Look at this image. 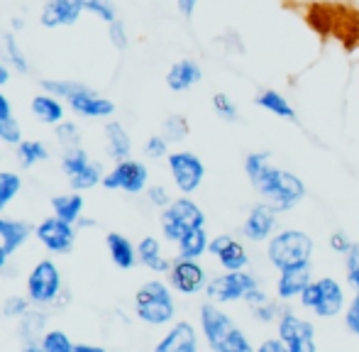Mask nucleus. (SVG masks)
Listing matches in <instances>:
<instances>
[{
	"mask_svg": "<svg viewBox=\"0 0 359 352\" xmlns=\"http://www.w3.org/2000/svg\"><path fill=\"white\" fill-rule=\"evenodd\" d=\"M252 189L266 201V203L274 205L279 213L293 210L296 205L303 203V198L308 196V189L303 184V179H298L288 169H279L274 164H266L262 172H257L250 179Z\"/></svg>",
	"mask_w": 359,
	"mask_h": 352,
	"instance_id": "obj_1",
	"label": "nucleus"
},
{
	"mask_svg": "<svg viewBox=\"0 0 359 352\" xmlns=\"http://www.w3.org/2000/svg\"><path fill=\"white\" fill-rule=\"evenodd\" d=\"M313 250L316 245L306 230L279 228L266 243V259L276 271L291 269V266H311Z\"/></svg>",
	"mask_w": 359,
	"mask_h": 352,
	"instance_id": "obj_2",
	"label": "nucleus"
},
{
	"mask_svg": "<svg viewBox=\"0 0 359 352\" xmlns=\"http://www.w3.org/2000/svg\"><path fill=\"white\" fill-rule=\"evenodd\" d=\"M301 306L306 311H311L316 318H337L345 313L347 306V294L345 286L332 276H313V281L306 286V291L301 294Z\"/></svg>",
	"mask_w": 359,
	"mask_h": 352,
	"instance_id": "obj_3",
	"label": "nucleus"
},
{
	"mask_svg": "<svg viewBox=\"0 0 359 352\" xmlns=\"http://www.w3.org/2000/svg\"><path fill=\"white\" fill-rule=\"evenodd\" d=\"M135 306H137V318L149 325H166L176 316L171 291L161 281H147L135 296Z\"/></svg>",
	"mask_w": 359,
	"mask_h": 352,
	"instance_id": "obj_4",
	"label": "nucleus"
},
{
	"mask_svg": "<svg viewBox=\"0 0 359 352\" xmlns=\"http://www.w3.org/2000/svg\"><path fill=\"white\" fill-rule=\"evenodd\" d=\"M205 225V213L191 198H176L161 208V233L169 243H179L189 230Z\"/></svg>",
	"mask_w": 359,
	"mask_h": 352,
	"instance_id": "obj_5",
	"label": "nucleus"
},
{
	"mask_svg": "<svg viewBox=\"0 0 359 352\" xmlns=\"http://www.w3.org/2000/svg\"><path fill=\"white\" fill-rule=\"evenodd\" d=\"M259 286V279L257 274L247 269L240 271H225V274H217L213 279H208V286H205V296L208 301H215V304L225 306V304H245L247 294L252 289Z\"/></svg>",
	"mask_w": 359,
	"mask_h": 352,
	"instance_id": "obj_6",
	"label": "nucleus"
},
{
	"mask_svg": "<svg viewBox=\"0 0 359 352\" xmlns=\"http://www.w3.org/2000/svg\"><path fill=\"white\" fill-rule=\"evenodd\" d=\"M279 325V338L286 343L288 352H316V325L308 318L298 316L293 309H284L276 320Z\"/></svg>",
	"mask_w": 359,
	"mask_h": 352,
	"instance_id": "obj_7",
	"label": "nucleus"
},
{
	"mask_svg": "<svg viewBox=\"0 0 359 352\" xmlns=\"http://www.w3.org/2000/svg\"><path fill=\"white\" fill-rule=\"evenodd\" d=\"M276 230H279V210L262 198L259 203L252 205L250 213H247L245 223H242V238H245L247 243L266 245Z\"/></svg>",
	"mask_w": 359,
	"mask_h": 352,
	"instance_id": "obj_8",
	"label": "nucleus"
},
{
	"mask_svg": "<svg viewBox=\"0 0 359 352\" xmlns=\"http://www.w3.org/2000/svg\"><path fill=\"white\" fill-rule=\"evenodd\" d=\"M171 169V176H174V184L181 194H194L205 179V164L201 162L198 154L194 152H171L166 157Z\"/></svg>",
	"mask_w": 359,
	"mask_h": 352,
	"instance_id": "obj_9",
	"label": "nucleus"
},
{
	"mask_svg": "<svg viewBox=\"0 0 359 352\" xmlns=\"http://www.w3.org/2000/svg\"><path fill=\"white\" fill-rule=\"evenodd\" d=\"M166 274H169L171 286L184 296L201 294V291H205V286H208V274H205V269L201 266L198 259L176 257Z\"/></svg>",
	"mask_w": 359,
	"mask_h": 352,
	"instance_id": "obj_10",
	"label": "nucleus"
},
{
	"mask_svg": "<svg viewBox=\"0 0 359 352\" xmlns=\"http://www.w3.org/2000/svg\"><path fill=\"white\" fill-rule=\"evenodd\" d=\"M235 328V320L220 309V304L208 301V304L201 306V333H203L205 343L213 352H220L225 338Z\"/></svg>",
	"mask_w": 359,
	"mask_h": 352,
	"instance_id": "obj_11",
	"label": "nucleus"
},
{
	"mask_svg": "<svg viewBox=\"0 0 359 352\" xmlns=\"http://www.w3.org/2000/svg\"><path fill=\"white\" fill-rule=\"evenodd\" d=\"M208 252L220 262L225 271H240L250 266V252H247L245 243L235 240L232 235H215V238H210Z\"/></svg>",
	"mask_w": 359,
	"mask_h": 352,
	"instance_id": "obj_12",
	"label": "nucleus"
},
{
	"mask_svg": "<svg viewBox=\"0 0 359 352\" xmlns=\"http://www.w3.org/2000/svg\"><path fill=\"white\" fill-rule=\"evenodd\" d=\"M147 167L135 159H123L108 176H103L105 189H123L128 194H140L147 186Z\"/></svg>",
	"mask_w": 359,
	"mask_h": 352,
	"instance_id": "obj_13",
	"label": "nucleus"
},
{
	"mask_svg": "<svg viewBox=\"0 0 359 352\" xmlns=\"http://www.w3.org/2000/svg\"><path fill=\"white\" fill-rule=\"evenodd\" d=\"M59 269L52 262H39L32 269L27 279V291L32 296V301H39V304H47V301H54L59 294Z\"/></svg>",
	"mask_w": 359,
	"mask_h": 352,
	"instance_id": "obj_14",
	"label": "nucleus"
},
{
	"mask_svg": "<svg viewBox=\"0 0 359 352\" xmlns=\"http://www.w3.org/2000/svg\"><path fill=\"white\" fill-rule=\"evenodd\" d=\"M313 281L311 266H291V269H281L279 279H276V299L281 304H291V301L301 299L306 286Z\"/></svg>",
	"mask_w": 359,
	"mask_h": 352,
	"instance_id": "obj_15",
	"label": "nucleus"
},
{
	"mask_svg": "<svg viewBox=\"0 0 359 352\" xmlns=\"http://www.w3.org/2000/svg\"><path fill=\"white\" fill-rule=\"evenodd\" d=\"M37 238L42 240V245L52 252H67L74 245V230L72 223L62 218H49L37 228Z\"/></svg>",
	"mask_w": 359,
	"mask_h": 352,
	"instance_id": "obj_16",
	"label": "nucleus"
},
{
	"mask_svg": "<svg viewBox=\"0 0 359 352\" xmlns=\"http://www.w3.org/2000/svg\"><path fill=\"white\" fill-rule=\"evenodd\" d=\"M198 350V333H196L194 323L189 320H179L171 325V330L159 340L156 352H196Z\"/></svg>",
	"mask_w": 359,
	"mask_h": 352,
	"instance_id": "obj_17",
	"label": "nucleus"
},
{
	"mask_svg": "<svg viewBox=\"0 0 359 352\" xmlns=\"http://www.w3.org/2000/svg\"><path fill=\"white\" fill-rule=\"evenodd\" d=\"M255 105H259L262 110L271 113L274 118H281L286 123H298V113L296 108L291 105V100L286 98L281 90L276 88H264L255 95Z\"/></svg>",
	"mask_w": 359,
	"mask_h": 352,
	"instance_id": "obj_18",
	"label": "nucleus"
},
{
	"mask_svg": "<svg viewBox=\"0 0 359 352\" xmlns=\"http://www.w3.org/2000/svg\"><path fill=\"white\" fill-rule=\"evenodd\" d=\"M201 79H203V69H201L194 59H181V62H176L174 67L169 69V74H166V86L171 90H176V93H184V90L194 88Z\"/></svg>",
	"mask_w": 359,
	"mask_h": 352,
	"instance_id": "obj_19",
	"label": "nucleus"
},
{
	"mask_svg": "<svg viewBox=\"0 0 359 352\" xmlns=\"http://www.w3.org/2000/svg\"><path fill=\"white\" fill-rule=\"evenodd\" d=\"M72 108L81 115H88V118H105V115H113L115 105L108 98H100L93 90H83V93H76L74 98H69Z\"/></svg>",
	"mask_w": 359,
	"mask_h": 352,
	"instance_id": "obj_20",
	"label": "nucleus"
},
{
	"mask_svg": "<svg viewBox=\"0 0 359 352\" xmlns=\"http://www.w3.org/2000/svg\"><path fill=\"white\" fill-rule=\"evenodd\" d=\"M176 245H179V257L201 259L205 252H208V245H210V238H208V233H205V225L189 230Z\"/></svg>",
	"mask_w": 359,
	"mask_h": 352,
	"instance_id": "obj_21",
	"label": "nucleus"
},
{
	"mask_svg": "<svg viewBox=\"0 0 359 352\" xmlns=\"http://www.w3.org/2000/svg\"><path fill=\"white\" fill-rule=\"evenodd\" d=\"M108 250H110V257L113 262L120 266V269H133L137 264V250L133 248L125 235H118V233H110L108 235Z\"/></svg>",
	"mask_w": 359,
	"mask_h": 352,
	"instance_id": "obj_22",
	"label": "nucleus"
},
{
	"mask_svg": "<svg viewBox=\"0 0 359 352\" xmlns=\"http://www.w3.org/2000/svg\"><path fill=\"white\" fill-rule=\"evenodd\" d=\"M137 257L144 266H149L151 271H169L171 262L161 255V245L156 238H144L137 245Z\"/></svg>",
	"mask_w": 359,
	"mask_h": 352,
	"instance_id": "obj_23",
	"label": "nucleus"
},
{
	"mask_svg": "<svg viewBox=\"0 0 359 352\" xmlns=\"http://www.w3.org/2000/svg\"><path fill=\"white\" fill-rule=\"evenodd\" d=\"M27 235H29V228L25 223H20V220L0 218V243H3V248L8 255L15 252V250L27 240Z\"/></svg>",
	"mask_w": 359,
	"mask_h": 352,
	"instance_id": "obj_24",
	"label": "nucleus"
},
{
	"mask_svg": "<svg viewBox=\"0 0 359 352\" xmlns=\"http://www.w3.org/2000/svg\"><path fill=\"white\" fill-rule=\"evenodd\" d=\"M105 135H108V152L113 154V159L123 162V159L130 157V137L125 133V128L120 123H108L105 125Z\"/></svg>",
	"mask_w": 359,
	"mask_h": 352,
	"instance_id": "obj_25",
	"label": "nucleus"
},
{
	"mask_svg": "<svg viewBox=\"0 0 359 352\" xmlns=\"http://www.w3.org/2000/svg\"><path fill=\"white\" fill-rule=\"evenodd\" d=\"M44 323H47V316L42 311H25L22 313V325H20V333L27 340V348H37V338L44 330Z\"/></svg>",
	"mask_w": 359,
	"mask_h": 352,
	"instance_id": "obj_26",
	"label": "nucleus"
},
{
	"mask_svg": "<svg viewBox=\"0 0 359 352\" xmlns=\"http://www.w3.org/2000/svg\"><path fill=\"white\" fill-rule=\"evenodd\" d=\"M32 110L42 123H59L64 115L59 100L52 98V95H37V98L32 100Z\"/></svg>",
	"mask_w": 359,
	"mask_h": 352,
	"instance_id": "obj_27",
	"label": "nucleus"
},
{
	"mask_svg": "<svg viewBox=\"0 0 359 352\" xmlns=\"http://www.w3.org/2000/svg\"><path fill=\"white\" fill-rule=\"evenodd\" d=\"M54 205V213H57V218L67 220V223H74V220H79L81 215V208H83V198L81 196H57V198L52 201Z\"/></svg>",
	"mask_w": 359,
	"mask_h": 352,
	"instance_id": "obj_28",
	"label": "nucleus"
},
{
	"mask_svg": "<svg viewBox=\"0 0 359 352\" xmlns=\"http://www.w3.org/2000/svg\"><path fill=\"white\" fill-rule=\"evenodd\" d=\"M252 311V318L257 320V323L262 325H269V323H276L281 316V311H284V306H281L279 299H266L264 304H257V306H250Z\"/></svg>",
	"mask_w": 359,
	"mask_h": 352,
	"instance_id": "obj_29",
	"label": "nucleus"
},
{
	"mask_svg": "<svg viewBox=\"0 0 359 352\" xmlns=\"http://www.w3.org/2000/svg\"><path fill=\"white\" fill-rule=\"evenodd\" d=\"M210 103H213V110L220 120H225V123H237L240 120V108L227 93H215Z\"/></svg>",
	"mask_w": 359,
	"mask_h": 352,
	"instance_id": "obj_30",
	"label": "nucleus"
},
{
	"mask_svg": "<svg viewBox=\"0 0 359 352\" xmlns=\"http://www.w3.org/2000/svg\"><path fill=\"white\" fill-rule=\"evenodd\" d=\"M49 154H47V147L42 142H20L18 147V159L22 167H32L37 162H44Z\"/></svg>",
	"mask_w": 359,
	"mask_h": 352,
	"instance_id": "obj_31",
	"label": "nucleus"
},
{
	"mask_svg": "<svg viewBox=\"0 0 359 352\" xmlns=\"http://www.w3.org/2000/svg\"><path fill=\"white\" fill-rule=\"evenodd\" d=\"M191 128H189V120L184 115H171V118L164 120V137L169 142H184L189 137Z\"/></svg>",
	"mask_w": 359,
	"mask_h": 352,
	"instance_id": "obj_32",
	"label": "nucleus"
},
{
	"mask_svg": "<svg viewBox=\"0 0 359 352\" xmlns=\"http://www.w3.org/2000/svg\"><path fill=\"white\" fill-rule=\"evenodd\" d=\"M220 352H255V345L250 343V338L245 335V330H240L235 325L232 333L225 338V343H222Z\"/></svg>",
	"mask_w": 359,
	"mask_h": 352,
	"instance_id": "obj_33",
	"label": "nucleus"
},
{
	"mask_svg": "<svg viewBox=\"0 0 359 352\" xmlns=\"http://www.w3.org/2000/svg\"><path fill=\"white\" fill-rule=\"evenodd\" d=\"M18 191H20V176L10 172H0V210L15 198Z\"/></svg>",
	"mask_w": 359,
	"mask_h": 352,
	"instance_id": "obj_34",
	"label": "nucleus"
},
{
	"mask_svg": "<svg viewBox=\"0 0 359 352\" xmlns=\"http://www.w3.org/2000/svg\"><path fill=\"white\" fill-rule=\"evenodd\" d=\"M342 320H345L347 333H352L355 338H359V289H355L352 299H347L345 313H342Z\"/></svg>",
	"mask_w": 359,
	"mask_h": 352,
	"instance_id": "obj_35",
	"label": "nucleus"
},
{
	"mask_svg": "<svg viewBox=\"0 0 359 352\" xmlns=\"http://www.w3.org/2000/svg\"><path fill=\"white\" fill-rule=\"evenodd\" d=\"M42 86L54 95H62V98H74L76 93H83L88 90V86L79 81H42Z\"/></svg>",
	"mask_w": 359,
	"mask_h": 352,
	"instance_id": "obj_36",
	"label": "nucleus"
},
{
	"mask_svg": "<svg viewBox=\"0 0 359 352\" xmlns=\"http://www.w3.org/2000/svg\"><path fill=\"white\" fill-rule=\"evenodd\" d=\"M345 281L352 289H359V243L352 245V250L345 255Z\"/></svg>",
	"mask_w": 359,
	"mask_h": 352,
	"instance_id": "obj_37",
	"label": "nucleus"
},
{
	"mask_svg": "<svg viewBox=\"0 0 359 352\" xmlns=\"http://www.w3.org/2000/svg\"><path fill=\"white\" fill-rule=\"evenodd\" d=\"M59 10V18H62V25H74L79 20L81 10H83V0H54Z\"/></svg>",
	"mask_w": 359,
	"mask_h": 352,
	"instance_id": "obj_38",
	"label": "nucleus"
},
{
	"mask_svg": "<svg viewBox=\"0 0 359 352\" xmlns=\"http://www.w3.org/2000/svg\"><path fill=\"white\" fill-rule=\"evenodd\" d=\"M100 181V169L95 167V164H86L81 172H76L72 176V184L76 186V189H90V186H95Z\"/></svg>",
	"mask_w": 359,
	"mask_h": 352,
	"instance_id": "obj_39",
	"label": "nucleus"
},
{
	"mask_svg": "<svg viewBox=\"0 0 359 352\" xmlns=\"http://www.w3.org/2000/svg\"><path fill=\"white\" fill-rule=\"evenodd\" d=\"M42 348L47 352H72L74 345H72V340L62 333V330H52V333L44 335Z\"/></svg>",
	"mask_w": 359,
	"mask_h": 352,
	"instance_id": "obj_40",
	"label": "nucleus"
},
{
	"mask_svg": "<svg viewBox=\"0 0 359 352\" xmlns=\"http://www.w3.org/2000/svg\"><path fill=\"white\" fill-rule=\"evenodd\" d=\"M20 137L22 135H20V125L15 123V118H10V113L0 115V140L8 144H18Z\"/></svg>",
	"mask_w": 359,
	"mask_h": 352,
	"instance_id": "obj_41",
	"label": "nucleus"
},
{
	"mask_svg": "<svg viewBox=\"0 0 359 352\" xmlns=\"http://www.w3.org/2000/svg\"><path fill=\"white\" fill-rule=\"evenodd\" d=\"M57 137H59V144H62L64 149H79V130H76L74 123H64L57 128Z\"/></svg>",
	"mask_w": 359,
	"mask_h": 352,
	"instance_id": "obj_42",
	"label": "nucleus"
},
{
	"mask_svg": "<svg viewBox=\"0 0 359 352\" xmlns=\"http://www.w3.org/2000/svg\"><path fill=\"white\" fill-rule=\"evenodd\" d=\"M352 245H355V240H352L345 230H335V233H330V238H327V248L335 255H342V257L350 252Z\"/></svg>",
	"mask_w": 359,
	"mask_h": 352,
	"instance_id": "obj_43",
	"label": "nucleus"
},
{
	"mask_svg": "<svg viewBox=\"0 0 359 352\" xmlns=\"http://www.w3.org/2000/svg\"><path fill=\"white\" fill-rule=\"evenodd\" d=\"M83 8H88V10H93L95 15H100V18L105 20V22H115V5H113V0H83Z\"/></svg>",
	"mask_w": 359,
	"mask_h": 352,
	"instance_id": "obj_44",
	"label": "nucleus"
},
{
	"mask_svg": "<svg viewBox=\"0 0 359 352\" xmlns=\"http://www.w3.org/2000/svg\"><path fill=\"white\" fill-rule=\"evenodd\" d=\"M144 152H147V157H151V159L169 157V140H166L164 135H154V137L147 140Z\"/></svg>",
	"mask_w": 359,
	"mask_h": 352,
	"instance_id": "obj_45",
	"label": "nucleus"
},
{
	"mask_svg": "<svg viewBox=\"0 0 359 352\" xmlns=\"http://www.w3.org/2000/svg\"><path fill=\"white\" fill-rule=\"evenodd\" d=\"M5 52H8V57H10V62L15 64V69L18 72H27V59H25V54H22V49L18 47V42H15V37H5Z\"/></svg>",
	"mask_w": 359,
	"mask_h": 352,
	"instance_id": "obj_46",
	"label": "nucleus"
},
{
	"mask_svg": "<svg viewBox=\"0 0 359 352\" xmlns=\"http://www.w3.org/2000/svg\"><path fill=\"white\" fill-rule=\"evenodd\" d=\"M147 198H149L151 205H159V208H166V205L171 203V196L164 186H151V189L147 191Z\"/></svg>",
	"mask_w": 359,
	"mask_h": 352,
	"instance_id": "obj_47",
	"label": "nucleus"
},
{
	"mask_svg": "<svg viewBox=\"0 0 359 352\" xmlns=\"http://www.w3.org/2000/svg\"><path fill=\"white\" fill-rule=\"evenodd\" d=\"M25 311H27V301L20 299V296H13V299H8V301H5V306H3V313L8 316V318L22 316Z\"/></svg>",
	"mask_w": 359,
	"mask_h": 352,
	"instance_id": "obj_48",
	"label": "nucleus"
},
{
	"mask_svg": "<svg viewBox=\"0 0 359 352\" xmlns=\"http://www.w3.org/2000/svg\"><path fill=\"white\" fill-rule=\"evenodd\" d=\"M110 42H113L118 49H125V47H128V34H125V25L120 22V20L110 22Z\"/></svg>",
	"mask_w": 359,
	"mask_h": 352,
	"instance_id": "obj_49",
	"label": "nucleus"
},
{
	"mask_svg": "<svg viewBox=\"0 0 359 352\" xmlns=\"http://www.w3.org/2000/svg\"><path fill=\"white\" fill-rule=\"evenodd\" d=\"M259 352H288L286 343L276 335V338H269L264 343H259Z\"/></svg>",
	"mask_w": 359,
	"mask_h": 352,
	"instance_id": "obj_50",
	"label": "nucleus"
},
{
	"mask_svg": "<svg viewBox=\"0 0 359 352\" xmlns=\"http://www.w3.org/2000/svg\"><path fill=\"white\" fill-rule=\"evenodd\" d=\"M266 299H271V296L266 294V291L262 289V286H257V289H252L250 294H247L245 304H247V306H257V304H264Z\"/></svg>",
	"mask_w": 359,
	"mask_h": 352,
	"instance_id": "obj_51",
	"label": "nucleus"
},
{
	"mask_svg": "<svg viewBox=\"0 0 359 352\" xmlns=\"http://www.w3.org/2000/svg\"><path fill=\"white\" fill-rule=\"evenodd\" d=\"M176 5H179V13L184 18H194L196 8H198V0H176Z\"/></svg>",
	"mask_w": 359,
	"mask_h": 352,
	"instance_id": "obj_52",
	"label": "nucleus"
},
{
	"mask_svg": "<svg viewBox=\"0 0 359 352\" xmlns=\"http://www.w3.org/2000/svg\"><path fill=\"white\" fill-rule=\"evenodd\" d=\"M8 113H10V103H8V98L0 93V115H8Z\"/></svg>",
	"mask_w": 359,
	"mask_h": 352,
	"instance_id": "obj_53",
	"label": "nucleus"
},
{
	"mask_svg": "<svg viewBox=\"0 0 359 352\" xmlns=\"http://www.w3.org/2000/svg\"><path fill=\"white\" fill-rule=\"evenodd\" d=\"M74 350H79V352H100V348H90V345H74Z\"/></svg>",
	"mask_w": 359,
	"mask_h": 352,
	"instance_id": "obj_54",
	"label": "nucleus"
},
{
	"mask_svg": "<svg viewBox=\"0 0 359 352\" xmlns=\"http://www.w3.org/2000/svg\"><path fill=\"white\" fill-rule=\"evenodd\" d=\"M3 83H8V69L0 64V86H3Z\"/></svg>",
	"mask_w": 359,
	"mask_h": 352,
	"instance_id": "obj_55",
	"label": "nucleus"
},
{
	"mask_svg": "<svg viewBox=\"0 0 359 352\" xmlns=\"http://www.w3.org/2000/svg\"><path fill=\"white\" fill-rule=\"evenodd\" d=\"M5 257H8V252H5L3 243H0V266H3V264H5Z\"/></svg>",
	"mask_w": 359,
	"mask_h": 352,
	"instance_id": "obj_56",
	"label": "nucleus"
}]
</instances>
